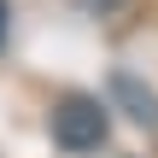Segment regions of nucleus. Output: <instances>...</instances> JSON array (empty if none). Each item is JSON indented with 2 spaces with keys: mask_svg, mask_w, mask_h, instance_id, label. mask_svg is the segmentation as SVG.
Instances as JSON below:
<instances>
[{
  "mask_svg": "<svg viewBox=\"0 0 158 158\" xmlns=\"http://www.w3.org/2000/svg\"><path fill=\"white\" fill-rule=\"evenodd\" d=\"M0 41H6V6H0Z\"/></svg>",
  "mask_w": 158,
  "mask_h": 158,
  "instance_id": "obj_3",
  "label": "nucleus"
},
{
  "mask_svg": "<svg viewBox=\"0 0 158 158\" xmlns=\"http://www.w3.org/2000/svg\"><path fill=\"white\" fill-rule=\"evenodd\" d=\"M106 129H111V117H106L100 100L70 94V100L53 106V141H59L64 152H100V147H106Z\"/></svg>",
  "mask_w": 158,
  "mask_h": 158,
  "instance_id": "obj_1",
  "label": "nucleus"
},
{
  "mask_svg": "<svg viewBox=\"0 0 158 158\" xmlns=\"http://www.w3.org/2000/svg\"><path fill=\"white\" fill-rule=\"evenodd\" d=\"M117 100H129V106H135V117L158 129V100H152V94H141V82H135V76H117Z\"/></svg>",
  "mask_w": 158,
  "mask_h": 158,
  "instance_id": "obj_2",
  "label": "nucleus"
}]
</instances>
